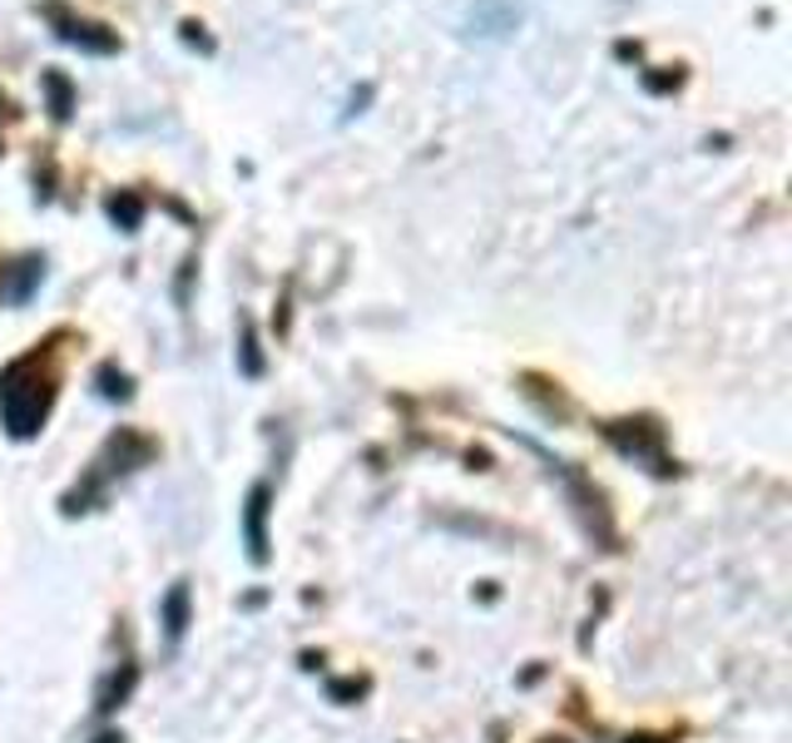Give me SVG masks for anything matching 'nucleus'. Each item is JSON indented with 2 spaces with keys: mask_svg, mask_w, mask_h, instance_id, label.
Listing matches in <instances>:
<instances>
[{
  "mask_svg": "<svg viewBox=\"0 0 792 743\" xmlns=\"http://www.w3.org/2000/svg\"><path fill=\"white\" fill-rule=\"evenodd\" d=\"M248 555L253 561H268V486H257L248 495Z\"/></svg>",
  "mask_w": 792,
  "mask_h": 743,
  "instance_id": "f257e3e1",
  "label": "nucleus"
},
{
  "mask_svg": "<svg viewBox=\"0 0 792 743\" xmlns=\"http://www.w3.org/2000/svg\"><path fill=\"white\" fill-rule=\"evenodd\" d=\"M164 620H169V639H179L183 625H189V590H183V585L169 595V604H164Z\"/></svg>",
  "mask_w": 792,
  "mask_h": 743,
  "instance_id": "f03ea898",
  "label": "nucleus"
},
{
  "mask_svg": "<svg viewBox=\"0 0 792 743\" xmlns=\"http://www.w3.org/2000/svg\"><path fill=\"white\" fill-rule=\"evenodd\" d=\"M95 743H124V739H119V733H105V739H95Z\"/></svg>",
  "mask_w": 792,
  "mask_h": 743,
  "instance_id": "7ed1b4c3",
  "label": "nucleus"
}]
</instances>
